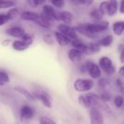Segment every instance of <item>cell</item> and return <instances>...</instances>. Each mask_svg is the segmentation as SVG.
Returning a JSON list of instances; mask_svg holds the SVG:
<instances>
[{
	"instance_id": "484cf974",
	"label": "cell",
	"mask_w": 124,
	"mask_h": 124,
	"mask_svg": "<svg viewBox=\"0 0 124 124\" xmlns=\"http://www.w3.org/2000/svg\"><path fill=\"white\" fill-rule=\"evenodd\" d=\"M41 39H42L43 42L46 45H50L51 46V45H53L54 44V42H55L54 35H52V33H44L42 36Z\"/></svg>"
},
{
	"instance_id": "f6af8a7d",
	"label": "cell",
	"mask_w": 124,
	"mask_h": 124,
	"mask_svg": "<svg viewBox=\"0 0 124 124\" xmlns=\"http://www.w3.org/2000/svg\"><path fill=\"white\" fill-rule=\"evenodd\" d=\"M119 90H120V92L121 93V94L124 96V86L119 87Z\"/></svg>"
},
{
	"instance_id": "f35d334b",
	"label": "cell",
	"mask_w": 124,
	"mask_h": 124,
	"mask_svg": "<svg viewBox=\"0 0 124 124\" xmlns=\"http://www.w3.org/2000/svg\"><path fill=\"white\" fill-rule=\"evenodd\" d=\"M77 1H78L80 4L83 5H86V6H89L94 2V0H77Z\"/></svg>"
},
{
	"instance_id": "7c38bea8",
	"label": "cell",
	"mask_w": 124,
	"mask_h": 124,
	"mask_svg": "<svg viewBox=\"0 0 124 124\" xmlns=\"http://www.w3.org/2000/svg\"><path fill=\"white\" fill-rule=\"evenodd\" d=\"M54 37L55 41L62 47H65L68 45H69L71 42V39L68 38L66 36L62 34L58 31H55L54 32Z\"/></svg>"
},
{
	"instance_id": "ab89813d",
	"label": "cell",
	"mask_w": 124,
	"mask_h": 124,
	"mask_svg": "<svg viewBox=\"0 0 124 124\" xmlns=\"http://www.w3.org/2000/svg\"><path fill=\"white\" fill-rule=\"evenodd\" d=\"M11 44H12V40L11 39H4L1 42V45L4 46H8L11 45Z\"/></svg>"
},
{
	"instance_id": "8d00e7d4",
	"label": "cell",
	"mask_w": 124,
	"mask_h": 124,
	"mask_svg": "<svg viewBox=\"0 0 124 124\" xmlns=\"http://www.w3.org/2000/svg\"><path fill=\"white\" fill-rule=\"evenodd\" d=\"M10 20L6 13H0V27L5 25Z\"/></svg>"
},
{
	"instance_id": "c3c4849f",
	"label": "cell",
	"mask_w": 124,
	"mask_h": 124,
	"mask_svg": "<svg viewBox=\"0 0 124 124\" xmlns=\"http://www.w3.org/2000/svg\"></svg>"
},
{
	"instance_id": "4dcf8cb0",
	"label": "cell",
	"mask_w": 124,
	"mask_h": 124,
	"mask_svg": "<svg viewBox=\"0 0 124 124\" xmlns=\"http://www.w3.org/2000/svg\"><path fill=\"white\" fill-rule=\"evenodd\" d=\"M99 10L100 11V12L103 15H108V9H109V2L108 1H102L100 3V7H99Z\"/></svg>"
},
{
	"instance_id": "603a6c76",
	"label": "cell",
	"mask_w": 124,
	"mask_h": 124,
	"mask_svg": "<svg viewBox=\"0 0 124 124\" xmlns=\"http://www.w3.org/2000/svg\"><path fill=\"white\" fill-rule=\"evenodd\" d=\"M118 2L117 0H110L109 1V9L108 15L109 16L115 15L118 9Z\"/></svg>"
},
{
	"instance_id": "f1b7e54d",
	"label": "cell",
	"mask_w": 124,
	"mask_h": 124,
	"mask_svg": "<svg viewBox=\"0 0 124 124\" xmlns=\"http://www.w3.org/2000/svg\"><path fill=\"white\" fill-rule=\"evenodd\" d=\"M90 17L94 20H96L97 21L98 20H102V18L103 17V15L100 12V11L99 10V9H94L91 11L90 14H89Z\"/></svg>"
},
{
	"instance_id": "d6986e66",
	"label": "cell",
	"mask_w": 124,
	"mask_h": 124,
	"mask_svg": "<svg viewBox=\"0 0 124 124\" xmlns=\"http://www.w3.org/2000/svg\"><path fill=\"white\" fill-rule=\"evenodd\" d=\"M78 103L80 104V105L81 107H83L84 108L89 109L92 107L91 100L87 94H86L84 95H83V94L80 95L78 98Z\"/></svg>"
},
{
	"instance_id": "4fadbf2b",
	"label": "cell",
	"mask_w": 124,
	"mask_h": 124,
	"mask_svg": "<svg viewBox=\"0 0 124 124\" xmlns=\"http://www.w3.org/2000/svg\"><path fill=\"white\" fill-rule=\"evenodd\" d=\"M76 31L77 32V33H80L87 38H90V39H94L97 37L96 34L92 33L87 28L86 23H80L78 25H77L76 27H74Z\"/></svg>"
},
{
	"instance_id": "74e56055",
	"label": "cell",
	"mask_w": 124,
	"mask_h": 124,
	"mask_svg": "<svg viewBox=\"0 0 124 124\" xmlns=\"http://www.w3.org/2000/svg\"><path fill=\"white\" fill-rule=\"evenodd\" d=\"M39 124H56V123L47 116H42L40 118Z\"/></svg>"
},
{
	"instance_id": "b9f144b4",
	"label": "cell",
	"mask_w": 124,
	"mask_h": 124,
	"mask_svg": "<svg viewBox=\"0 0 124 124\" xmlns=\"http://www.w3.org/2000/svg\"><path fill=\"white\" fill-rule=\"evenodd\" d=\"M120 61L121 63L124 64V47H123L121 52V54H120Z\"/></svg>"
},
{
	"instance_id": "83f0119b",
	"label": "cell",
	"mask_w": 124,
	"mask_h": 124,
	"mask_svg": "<svg viewBox=\"0 0 124 124\" xmlns=\"http://www.w3.org/2000/svg\"><path fill=\"white\" fill-rule=\"evenodd\" d=\"M22 41H23L25 44H27L28 46H31L33 43V36L32 34H31L30 33L25 32L20 39Z\"/></svg>"
},
{
	"instance_id": "8992f818",
	"label": "cell",
	"mask_w": 124,
	"mask_h": 124,
	"mask_svg": "<svg viewBox=\"0 0 124 124\" xmlns=\"http://www.w3.org/2000/svg\"><path fill=\"white\" fill-rule=\"evenodd\" d=\"M85 64L87 68L88 73L90 77L93 79H99L102 76V70L100 66L91 60H87L85 62Z\"/></svg>"
},
{
	"instance_id": "5bb4252c",
	"label": "cell",
	"mask_w": 124,
	"mask_h": 124,
	"mask_svg": "<svg viewBox=\"0 0 124 124\" xmlns=\"http://www.w3.org/2000/svg\"><path fill=\"white\" fill-rule=\"evenodd\" d=\"M68 57V59L73 63H77L79 62L81 59H82V56L83 54L78 49H75V48H71L68 51L67 53Z\"/></svg>"
},
{
	"instance_id": "52a82bcc",
	"label": "cell",
	"mask_w": 124,
	"mask_h": 124,
	"mask_svg": "<svg viewBox=\"0 0 124 124\" xmlns=\"http://www.w3.org/2000/svg\"><path fill=\"white\" fill-rule=\"evenodd\" d=\"M57 31L66 36L70 39L73 40L78 38V33L76 31L75 28L71 27L70 25L65 23H60L57 25Z\"/></svg>"
},
{
	"instance_id": "7bdbcfd3",
	"label": "cell",
	"mask_w": 124,
	"mask_h": 124,
	"mask_svg": "<svg viewBox=\"0 0 124 124\" xmlns=\"http://www.w3.org/2000/svg\"><path fill=\"white\" fill-rule=\"evenodd\" d=\"M116 85H117V86L118 88L122 86H124V83H123V81H122V80L121 78H118L116 80Z\"/></svg>"
},
{
	"instance_id": "e0dca14e",
	"label": "cell",
	"mask_w": 124,
	"mask_h": 124,
	"mask_svg": "<svg viewBox=\"0 0 124 124\" xmlns=\"http://www.w3.org/2000/svg\"><path fill=\"white\" fill-rule=\"evenodd\" d=\"M71 45L73 46V48L79 50L83 54H86V50H87V45L84 44L82 41L78 38L75 39H73L71 40V42H70Z\"/></svg>"
},
{
	"instance_id": "60d3db41",
	"label": "cell",
	"mask_w": 124,
	"mask_h": 124,
	"mask_svg": "<svg viewBox=\"0 0 124 124\" xmlns=\"http://www.w3.org/2000/svg\"><path fill=\"white\" fill-rule=\"evenodd\" d=\"M119 12L124 15V0H122L119 5Z\"/></svg>"
},
{
	"instance_id": "e575fe53",
	"label": "cell",
	"mask_w": 124,
	"mask_h": 124,
	"mask_svg": "<svg viewBox=\"0 0 124 124\" xmlns=\"http://www.w3.org/2000/svg\"><path fill=\"white\" fill-rule=\"evenodd\" d=\"M49 2L51 5L58 9L63 8L65 5V0H49Z\"/></svg>"
},
{
	"instance_id": "6da1fadb",
	"label": "cell",
	"mask_w": 124,
	"mask_h": 124,
	"mask_svg": "<svg viewBox=\"0 0 124 124\" xmlns=\"http://www.w3.org/2000/svg\"><path fill=\"white\" fill-rule=\"evenodd\" d=\"M60 12L57 11L52 5L45 4L42 6L40 13L46 20L52 23L54 21H60Z\"/></svg>"
},
{
	"instance_id": "d6a6232c",
	"label": "cell",
	"mask_w": 124,
	"mask_h": 124,
	"mask_svg": "<svg viewBox=\"0 0 124 124\" xmlns=\"http://www.w3.org/2000/svg\"><path fill=\"white\" fill-rule=\"evenodd\" d=\"M113 102L114 105H116V108H121L124 104V98L123 96L121 95H117L115 97L114 100H113Z\"/></svg>"
},
{
	"instance_id": "d590c367",
	"label": "cell",
	"mask_w": 124,
	"mask_h": 124,
	"mask_svg": "<svg viewBox=\"0 0 124 124\" xmlns=\"http://www.w3.org/2000/svg\"><path fill=\"white\" fill-rule=\"evenodd\" d=\"M9 81H10V78H9L8 73L4 70H0V81L4 84L9 83Z\"/></svg>"
},
{
	"instance_id": "9a60e30c",
	"label": "cell",
	"mask_w": 124,
	"mask_h": 124,
	"mask_svg": "<svg viewBox=\"0 0 124 124\" xmlns=\"http://www.w3.org/2000/svg\"><path fill=\"white\" fill-rule=\"evenodd\" d=\"M14 90L19 93L20 94H21L22 96H23L26 100H28V101H31V102H33L36 100L33 94L32 93H31L26 88H25L24 86H20V85H17V86H15L14 87Z\"/></svg>"
},
{
	"instance_id": "4316f807",
	"label": "cell",
	"mask_w": 124,
	"mask_h": 124,
	"mask_svg": "<svg viewBox=\"0 0 124 124\" xmlns=\"http://www.w3.org/2000/svg\"><path fill=\"white\" fill-rule=\"evenodd\" d=\"M15 6L16 2L14 0H0V9H7Z\"/></svg>"
},
{
	"instance_id": "5b68a950",
	"label": "cell",
	"mask_w": 124,
	"mask_h": 124,
	"mask_svg": "<svg viewBox=\"0 0 124 124\" xmlns=\"http://www.w3.org/2000/svg\"><path fill=\"white\" fill-rule=\"evenodd\" d=\"M36 115V110L28 105H23L20 110V118L21 121L25 122L31 120Z\"/></svg>"
},
{
	"instance_id": "f546056e",
	"label": "cell",
	"mask_w": 124,
	"mask_h": 124,
	"mask_svg": "<svg viewBox=\"0 0 124 124\" xmlns=\"http://www.w3.org/2000/svg\"><path fill=\"white\" fill-rule=\"evenodd\" d=\"M28 1L30 6L33 7H39L46 4L48 0H28Z\"/></svg>"
},
{
	"instance_id": "7402d4cb",
	"label": "cell",
	"mask_w": 124,
	"mask_h": 124,
	"mask_svg": "<svg viewBox=\"0 0 124 124\" xmlns=\"http://www.w3.org/2000/svg\"><path fill=\"white\" fill-rule=\"evenodd\" d=\"M101 49V46L98 43H90L87 45V50L86 54H92L98 53Z\"/></svg>"
},
{
	"instance_id": "8fae6325",
	"label": "cell",
	"mask_w": 124,
	"mask_h": 124,
	"mask_svg": "<svg viewBox=\"0 0 124 124\" xmlns=\"http://www.w3.org/2000/svg\"><path fill=\"white\" fill-rule=\"evenodd\" d=\"M40 16V13H38L34 11L31 10H23L20 12L19 17L23 21L27 22H33L34 23Z\"/></svg>"
},
{
	"instance_id": "cb8c5ba5",
	"label": "cell",
	"mask_w": 124,
	"mask_h": 124,
	"mask_svg": "<svg viewBox=\"0 0 124 124\" xmlns=\"http://www.w3.org/2000/svg\"><path fill=\"white\" fill-rule=\"evenodd\" d=\"M20 9L18 7H11L9 9H8L7 12V15L8 16L9 20H15L19 15H20Z\"/></svg>"
},
{
	"instance_id": "3957f363",
	"label": "cell",
	"mask_w": 124,
	"mask_h": 124,
	"mask_svg": "<svg viewBox=\"0 0 124 124\" xmlns=\"http://www.w3.org/2000/svg\"><path fill=\"white\" fill-rule=\"evenodd\" d=\"M99 66L100 69L108 76H112L116 72V67L110 58L106 56L102 57L99 60Z\"/></svg>"
},
{
	"instance_id": "9c48e42d",
	"label": "cell",
	"mask_w": 124,
	"mask_h": 124,
	"mask_svg": "<svg viewBox=\"0 0 124 124\" xmlns=\"http://www.w3.org/2000/svg\"><path fill=\"white\" fill-rule=\"evenodd\" d=\"M25 32V28L20 25H12L4 30L5 35L15 39H20Z\"/></svg>"
},
{
	"instance_id": "44dd1931",
	"label": "cell",
	"mask_w": 124,
	"mask_h": 124,
	"mask_svg": "<svg viewBox=\"0 0 124 124\" xmlns=\"http://www.w3.org/2000/svg\"><path fill=\"white\" fill-rule=\"evenodd\" d=\"M113 31L116 36H121L124 32V21H117L113 23Z\"/></svg>"
},
{
	"instance_id": "2e32d148",
	"label": "cell",
	"mask_w": 124,
	"mask_h": 124,
	"mask_svg": "<svg viewBox=\"0 0 124 124\" xmlns=\"http://www.w3.org/2000/svg\"><path fill=\"white\" fill-rule=\"evenodd\" d=\"M11 46L14 50L17 52H24L30 47V46H28L27 44H25L23 41H22L20 39L12 41Z\"/></svg>"
},
{
	"instance_id": "ffe728a7",
	"label": "cell",
	"mask_w": 124,
	"mask_h": 124,
	"mask_svg": "<svg viewBox=\"0 0 124 124\" xmlns=\"http://www.w3.org/2000/svg\"><path fill=\"white\" fill-rule=\"evenodd\" d=\"M34 23L36 25H37L38 26H39L40 28H42L44 29H49L52 27V23L49 22L48 20H46L40 13V16L34 22Z\"/></svg>"
},
{
	"instance_id": "7a4b0ae2",
	"label": "cell",
	"mask_w": 124,
	"mask_h": 124,
	"mask_svg": "<svg viewBox=\"0 0 124 124\" xmlns=\"http://www.w3.org/2000/svg\"><path fill=\"white\" fill-rule=\"evenodd\" d=\"M94 83L92 79L88 78H78L73 84V87L76 92H86L93 89Z\"/></svg>"
},
{
	"instance_id": "277c9868",
	"label": "cell",
	"mask_w": 124,
	"mask_h": 124,
	"mask_svg": "<svg viewBox=\"0 0 124 124\" xmlns=\"http://www.w3.org/2000/svg\"><path fill=\"white\" fill-rule=\"evenodd\" d=\"M88 30L94 34L105 31L109 28V22L105 20H98L94 23H86Z\"/></svg>"
},
{
	"instance_id": "30bf717a",
	"label": "cell",
	"mask_w": 124,
	"mask_h": 124,
	"mask_svg": "<svg viewBox=\"0 0 124 124\" xmlns=\"http://www.w3.org/2000/svg\"><path fill=\"white\" fill-rule=\"evenodd\" d=\"M89 109L90 124H105L103 116L98 108L92 107Z\"/></svg>"
},
{
	"instance_id": "ee69618b",
	"label": "cell",
	"mask_w": 124,
	"mask_h": 124,
	"mask_svg": "<svg viewBox=\"0 0 124 124\" xmlns=\"http://www.w3.org/2000/svg\"><path fill=\"white\" fill-rule=\"evenodd\" d=\"M118 74H119L120 76L124 77V65L121 66V67L120 68V69H119V70H118Z\"/></svg>"
},
{
	"instance_id": "ba28073f",
	"label": "cell",
	"mask_w": 124,
	"mask_h": 124,
	"mask_svg": "<svg viewBox=\"0 0 124 124\" xmlns=\"http://www.w3.org/2000/svg\"><path fill=\"white\" fill-rule=\"evenodd\" d=\"M33 94L35 99L37 100H39L46 108H52L51 97L47 92L43 90H38V91H35L33 93Z\"/></svg>"
},
{
	"instance_id": "7dc6e473",
	"label": "cell",
	"mask_w": 124,
	"mask_h": 124,
	"mask_svg": "<svg viewBox=\"0 0 124 124\" xmlns=\"http://www.w3.org/2000/svg\"><path fill=\"white\" fill-rule=\"evenodd\" d=\"M3 85H4V84H3V83H1V82L0 81V86H3Z\"/></svg>"
},
{
	"instance_id": "1f68e13d",
	"label": "cell",
	"mask_w": 124,
	"mask_h": 124,
	"mask_svg": "<svg viewBox=\"0 0 124 124\" xmlns=\"http://www.w3.org/2000/svg\"><path fill=\"white\" fill-rule=\"evenodd\" d=\"M100 100H101L102 102H104L106 103V102H110V101L111 100V99H112V95H111V94H110L109 92H108V91H104V92H102L100 94Z\"/></svg>"
},
{
	"instance_id": "d4e9b609",
	"label": "cell",
	"mask_w": 124,
	"mask_h": 124,
	"mask_svg": "<svg viewBox=\"0 0 124 124\" xmlns=\"http://www.w3.org/2000/svg\"><path fill=\"white\" fill-rule=\"evenodd\" d=\"M113 36L112 35H108L106 36H105L104 38H102L100 41H99V44L101 46H104V47H108L110 46L113 42Z\"/></svg>"
},
{
	"instance_id": "ac0fdd59",
	"label": "cell",
	"mask_w": 124,
	"mask_h": 124,
	"mask_svg": "<svg viewBox=\"0 0 124 124\" xmlns=\"http://www.w3.org/2000/svg\"><path fill=\"white\" fill-rule=\"evenodd\" d=\"M60 20L62 21L63 23L67 25H70L73 20V14L69 11H62L60 12Z\"/></svg>"
},
{
	"instance_id": "bcb514c9",
	"label": "cell",
	"mask_w": 124,
	"mask_h": 124,
	"mask_svg": "<svg viewBox=\"0 0 124 124\" xmlns=\"http://www.w3.org/2000/svg\"><path fill=\"white\" fill-rule=\"evenodd\" d=\"M70 1H71V2H75V1H76L77 0H69Z\"/></svg>"
},
{
	"instance_id": "836d02e7",
	"label": "cell",
	"mask_w": 124,
	"mask_h": 124,
	"mask_svg": "<svg viewBox=\"0 0 124 124\" xmlns=\"http://www.w3.org/2000/svg\"><path fill=\"white\" fill-rule=\"evenodd\" d=\"M97 84L100 89L105 90L106 87L110 84V81H109V79H108L106 78H100Z\"/></svg>"
}]
</instances>
